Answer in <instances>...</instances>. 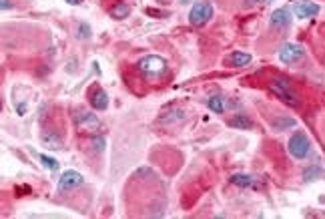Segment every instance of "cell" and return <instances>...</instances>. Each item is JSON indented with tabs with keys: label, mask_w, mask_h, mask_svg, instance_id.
<instances>
[{
	"label": "cell",
	"mask_w": 325,
	"mask_h": 219,
	"mask_svg": "<svg viewBox=\"0 0 325 219\" xmlns=\"http://www.w3.org/2000/svg\"><path fill=\"white\" fill-rule=\"evenodd\" d=\"M137 69L149 79H161L167 73V61L162 57H157V54H149L137 63Z\"/></svg>",
	"instance_id": "cell-1"
},
{
	"label": "cell",
	"mask_w": 325,
	"mask_h": 219,
	"mask_svg": "<svg viewBox=\"0 0 325 219\" xmlns=\"http://www.w3.org/2000/svg\"><path fill=\"white\" fill-rule=\"evenodd\" d=\"M271 91H273L283 103H287L289 107H297V105H299V99H297L295 93L291 91L287 79H275L273 83H271Z\"/></svg>",
	"instance_id": "cell-2"
},
{
	"label": "cell",
	"mask_w": 325,
	"mask_h": 219,
	"mask_svg": "<svg viewBox=\"0 0 325 219\" xmlns=\"http://www.w3.org/2000/svg\"><path fill=\"white\" fill-rule=\"evenodd\" d=\"M289 153H291V157H295V159H305L307 155H309V149H311V143H309V139H307V135L305 133H301V131H297L291 139H289Z\"/></svg>",
	"instance_id": "cell-3"
},
{
	"label": "cell",
	"mask_w": 325,
	"mask_h": 219,
	"mask_svg": "<svg viewBox=\"0 0 325 219\" xmlns=\"http://www.w3.org/2000/svg\"><path fill=\"white\" fill-rule=\"evenodd\" d=\"M211 16H213V6L209 2H195L193 8H191V12H189V20L195 26L207 24L211 20Z\"/></svg>",
	"instance_id": "cell-4"
},
{
	"label": "cell",
	"mask_w": 325,
	"mask_h": 219,
	"mask_svg": "<svg viewBox=\"0 0 325 219\" xmlns=\"http://www.w3.org/2000/svg\"><path fill=\"white\" fill-rule=\"evenodd\" d=\"M84 183V177L79 173V171H65L61 177H59V185H57V191L59 193H65V191H71L75 187H81Z\"/></svg>",
	"instance_id": "cell-5"
},
{
	"label": "cell",
	"mask_w": 325,
	"mask_h": 219,
	"mask_svg": "<svg viewBox=\"0 0 325 219\" xmlns=\"http://www.w3.org/2000/svg\"><path fill=\"white\" fill-rule=\"evenodd\" d=\"M75 123L81 131H88V133H98L100 129V121L92 113H84V111H79L75 115Z\"/></svg>",
	"instance_id": "cell-6"
},
{
	"label": "cell",
	"mask_w": 325,
	"mask_h": 219,
	"mask_svg": "<svg viewBox=\"0 0 325 219\" xmlns=\"http://www.w3.org/2000/svg\"><path fill=\"white\" fill-rule=\"evenodd\" d=\"M319 10H321V6L311 2V0H299V2L293 4V12L297 18H311V16L319 14Z\"/></svg>",
	"instance_id": "cell-7"
},
{
	"label": "cell",
	"mask_w": 325,
	"mask_h": 219,
	"mask_svg": "<svg viewBox=\"0 0 325 219\" xmlns=\"http://www.w3.org/2000/svg\"><path fill=\"white\" fill-rule=\"evenodd\" d=\"M305 57V52L299 44H285L281 50H279V61L281 63H297Z\"/></svg>",
	"instance_id": "cell-8"
},
{
	"label": "cell",
	"mask_w": 325,
	"mask_h": 219,
	"mask_svg": "<svg viewBox=\"0 0 325 219\" xmlns=\"http://www.w3.org/2000/svg\"><path fill=\"white\" fill-rule=\"evenodd\" d=\"M291 20H293V16H291L289 8H279L271 14V26L273 28H287L291 24Z\"/></svg>",
	"instance_id": "cell-9"
},
{
	"label": "cell",
	"mask_w": 325,
	"mask_h": 219,
	"mask_svg": "<svg viewBox=\"0 0 325 219\" xmlns=\"http://www.w3.org/2000/svg\"><path fill=\"white\" fill-rule=\"evenodd\" d=\"M90 105H92V109H96V111H104V109L108 107V97H106V93H104L102 89H96V91L92 93V97H90Z\"/></svg>",
	"instance_id": "cell-10"
},
{
	"label": "cell",
	"mask_w": 325,
	"mask_h": 219,
	"mask_svg": "<svg viewBox=\"0 0 325 219\" xmlns=\"http://www.w3.org/2000/svg\"><path fill=\"white\" fill-rule=\"evenodd\" d=\"M231 183H235L239 187H257V177L245 175V173H235V175H231Z\"/></svg>",
	"instance_id": "cell-11"
},
{
	"label": "cell",
	"mask_w": 325,
	"mask_h": 219,
	"mask_svg": "<svg viewBox=\"0 0 325 219\" xmlns=\"http://www.w3.org/2000/svg\"><path fill=\"white\" fill-rule=\"evenodd\" d=\"M251 61H253V59H251V54H247V52H239V50L231 52V57H229V63H231L233 67H247Z\"/></svg>",
	"instance_id": "cell-12"
},
{
	"label": "cell",
	"mask_w": 325,
	"mask_h": 219,
	"mask_svg": "<svg viewBox=\"0 0 325 219\" xmlns=\"http://www.w3.org/2000/svg\"><path fill=\"white\" fill-rule=\"evenodd\" d=\"M42 143L46 145V147H50V149H54V147H61L63 145V139L57 135V133H50V131H44L42 133Z\"/></svg>",
	"instance_id": "cell-13"
},
{
	"label": "cell",
	"mask_w": 325,
	"mask_h": 219,
	"mask_svg": "<svg viewBox=\"0 0 325 219\" xmlns=\"http://www.w3.org/2000/svg\"><path fill=\"white\" fill-rule=\"evenodd\" d=\"M131 14V8L125 4V2H119V4H115L113 8H111V16L113 18H127Z\"/></svg>",
	"instance_id": "cell-14"
},
{
	"label": "cell",
	"mask_w": 325,
	"mask_h": 219,
	"mask_svg": "<svg viewBox=\"0 0 325 219\" xmlns=\"http://www.w3.org/2000/svg\"><path fill=\"white\" fill-rule=\"evenodd\" d=\"M229 125L235 127V129H251V127H253V123H251L245 115H237V117H233V119L229 121Z\"/></svg>",
	"instance_id": "cell-15"
},
{
	"label": "cell",
	"mask_w": 325,
	"mask_h": 219,
	"mask_svg": "<svg viewBox=\"0 0 325 219\" xmlns=\"http://www.w3.org/2000/svg\"><path fill=\"white\" fill-rule=\"evenodd\" d=\"M293 127H295V121H293V119H285V117H281V119H275V121H273V129H275V131L293 129Z\"/></svg>",
	"instance_id": "cell-16"
},
{
	"label": "cell",
	"mask_w": 325,
	"mask_h": 219,
	"mask_svg": "<svg viewBox=\"0 0 325 219\" xmlns=\"http://www.w3.org/2000/svg\"><path fill=\"white\" fill-rule=\"evenodd\" d=\"M207 107L211 109L213 113H223V101H221V97H211L207 101Z\"/></svg>",
	"instance_id": "cell-17"
},
{
	"label": "cell",
	"mask_w": 325,
	"mask_h": 219,
	"mask_svg": "<svg viewBox=\"0 0 325 219\" xmlns=\"http://www.w3.org/2000/svg\"><path fill=\"white\" fill-rule=\"evenodd\" d=\"M38 159L42 161V165L46 167V169H50V171H57L59 169V161L57 159H52V157H48V155H38Z\"/></svg>",
	"instance_id": "cell-18"
},
{
	"label": "cell",
	"mask_w": 325,
	"mask_h": 219,
	"mask_svg": "<svg viewBox=\"0 0 325 219\" xmlns=\"http://www.w3.org/2000/svg\"><path fill=\"white\" fill-rule=\"evenodd\" d=\"M321 175H323V171H321L317 165H313V167H309V169H305V171H303L305 181H315V179H319Z\"/></svg>",
	"instance_id": "cell-19"
},
{
	"label": "cell",
	"mask_w": 325,
	"mask_h": 219,
	"mask_svg": "<svg viewBox=\"0 0 325 219\" xmlns=\"http://www.w3.org/2000/svg\"><path fill=\"white\" fill-rule=\"evenodd\" d=\"M77 36H79V38H88V36H90V26L82 22V24L79 26V34H77Z\"/></svg>",
	"instance_id": "cell-20"
},
{
	"label": "cell",
	"mask_w": 325,
	"mask_h": 219,
	"mask_svg": "<svg viewBox=\"0 0 325 219\" xmlns=\"http://www.w3.org/2000/svg\"><path fill=\"white\" fill-rule=\"evenodd\" d=\"M92 147H94L96 151H102V149H104V139H102L100 135L92 137Z\"/></svg>",
	"instance_id": "cell-21"
},
{
	"label": "cell",
	"mask_w": 325,
	"mask_h": 219,
	"mask_svg": "<svg viewBox=\"0 0 325 219\" xmlns=\"http://www.w3.org/2000/svg\"><path fill=\"white\" fill-rule=\"evenodd\" d=\"M10 6H12V4H10V0H2V2H0V8H2V12L8 10Z\"/></svg>",
	"instance_id": "cell-22"
},
{
	"label": "cell",
	"mask_w": 325,
	"mask_h": 219,
	"mask_svg": "<svg viewBox=\"0 0 325 219\" xmlns=\"http://www.w3.org/2000/svg\"><path fill=\"white\" fill-rule=\"evenodd\" d=\"M147 12H149V14H157V18H162V16H167L165 12H159V10H153V8H149Z\"/></svg>",
	"instance_id": "cell-23"
},
{
	"label": "cell",
	"mask_w": 325,
	"mask_h": 219,
	"mask_svg": "<svg viewBox=\"0 0 325 219\" xmlns=\"http://www.w3.org/2000/svg\"><path fill=\"white\" fill-rule=\"evenodd\" d=\"M65 2H69V4H73V6H77V4H81V0H65Z\"/></svg>",
	"instance_id": "cell-24"
},
{
	"label": "cell",
	"mask_w": 325,
	"mask_h": 219,
	"mask_svg": "<svg viewBox=\"0 0 325 219\" xmlns=\"http://www.w3.org/2000/svg\"><path fill=\"white\" fill-rule=\"evenodd\" d=\"M255 2H265V4H269V2H273V0H255Z\"/></svg>",
	"instance_id": "cell-25"
},
{
	"label": "cell",
	"mask_w": 325,
	"mask_h": 219,
	"mask_svg": "<svg viewBox=\"0 0 325 219\" xmlns=\"http://www.w3.org/2000/svg\"><path fill=\"white\" fill-rule=\"evenodd\" d=\"M159 2H169V0H159Z\"/></svg>",
	"instance_id": "cell-26"
}]
</instances>
